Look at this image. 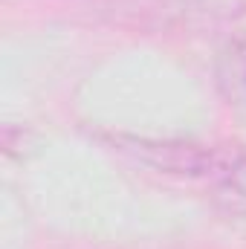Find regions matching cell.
<instances>
[{
    "mask_svg": "<svg viewBox=\"0 0 246 249\" xmlns=\"http://www.w3.org/2000/svg\"><path fill=\"white\" fill-rule=\"evenodd\" d=\"M102 139L116 154L127 157L142 168H151L162 177L188 180L197 186H203L214 157V142L154 139V136H136V133H102Z\"/></svg>",
    "mask_w": 246,
    "mask_h": 249,
    "instance_id": "obj_1",
    "label": "cell"
},
{
    "mask_svg": "<svg viewBox=\"0 0 246 249\" xmlns=\"http://www.w3.org/2000/svg\"><path fill=\"white\" fill-rule=\"evenodd\" d=\"M200 188L223 214L246 217V142H214L211 168Z\"/></svg>",
    "mask_w": 246,
    "mask_h": 249,
    "instance_id": "obj_2",
    "label": "cell"
},
{
    "mask_svg": "<svg viewBox=\"0 0 246 249\" xmlns=\"http://www.w3.org/2000/svg\"><path fill=\"white\" fill-rule=\"evenodd\" d=\"M214 84L220 99L232 107L246 113V32L226 41L214 61Z\"/></svg>",
    "mask_w": 246,
    "mask_h": 249,
    "instance_id": "obj_3",
    "label": "cell"
}]
</instances>
